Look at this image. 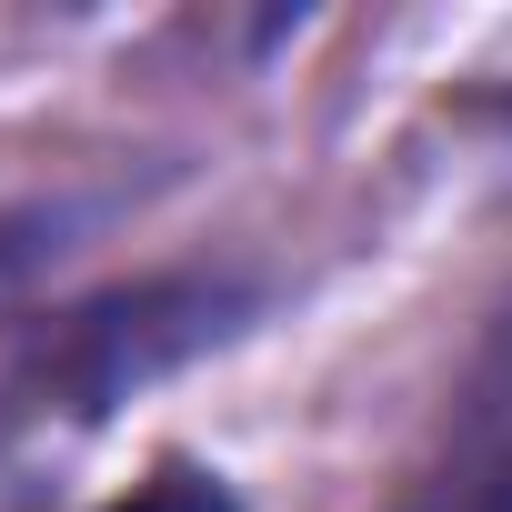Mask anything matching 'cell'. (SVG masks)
Here are the masks:
<instances>
[{
	"instance_id": "cell-1",
	"label": "cell",
	"mask_w": 512,
	"mask_h": 512,
	"mask_svg": "<svg viewBox=\"0 0 512 512\" xmlns=\"http://www.w3.org/2000/svg\"><path fill=\"white\" fill-rule=\"evenodd\" d=\"M231 312H241V302H231L221 282H141V292H111V302L61 312L11 372H0V432H31V422H51V412H71V422L111 412V402L141 392L151 372H171V362H191L201 342H221Z\"/></svg>"
},
{
	"instance_id": "cell-2",
	"label": "cell",
	"mask_w": 512,
	"mask_h": 512,
	"mask_svg": "<svg viewBox=\"0 0 512 512\" xmlns=\"http://www.w3.org/2000/svg\"><path fill=\"white\" fill-rule=\"evenodd\" d=\"M111 512H241V502H231L221 482H201V472H181V462H171L161 482H141V492H131V502H111Z\"/></svg>"
}]
</instances>
